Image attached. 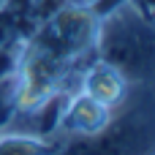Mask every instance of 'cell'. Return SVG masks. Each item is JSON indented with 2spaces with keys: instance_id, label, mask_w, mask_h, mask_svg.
I'll use <instances>...</instances> for the list:
<instances>
[{
  "instance_id": "6da1fadb",
  "label": "cell",
  "mask_w": 155,
  "mask_h": 155,
  "mask_svg": "<svg viewBox=\"0 0 155 155\" xmlns=\"http://www.w3.org/2000/svg\"><path fill=\"white\" fill-rule=\"evenodd\" d=\"M95 57L117 68L128 84L155 82V22L131 0H114L98 11Z\"/></svg>"
},
{
  "instance_id": "7a4b0ae2",
  "label": "cell",
  "mask_w": 155,
  "mask_h": 155,
  "mask_svg": "<svg viewBox=\"0 0 155 155\" xmlns=\"http://www.w3.org/2000/svg\"><path fill=\"white\" fill-rule=\"evenodd\" d=\"M112 112L114 109H109L106 104H101V101L90 98L87 93H82L79 87H74L65 98V106H63L60 125H57L54 136H65V142H71V144L87 142L109 125Z\"/></svg>"
},
{
  "instance_id": "3957f363",
  "label": "cell",
  "mask_w": 155,
  "mask_h": 155,
  "mask_svg": "<svg viewBox=\"0 0 155 155\" xmlns=\"http://www.w3.org/2000/svg\"><path fill=\"white\" fill-rule=\"evenodd\" d=\"M76 87H79L82 93H87L90 98L106 104L109 109H117V106L125 101L128 90H131L128 79H125L117 68H112L109 63H104V60H98V57H93V60L79 71Z\"/></svg>"
},
{
  "instance_id": "277c9868",
  "label": "cell",
  "mask_w": 155,
  "mask_h": 155,
  "mask_svg": "<svg viewBox=\"0 0 155 155\" xmlns=\"http://www.w3.org/2000/svg\"><path fill=\"white\" fill-rule=\"evenodd\" d=\"M52 139H44L38 134H30L25 128H3L0 131V155H35L49 153Z\"/></svg>"
},
{
  "instance_id": "5b68a950",
  "label": "cell",
  "mask_w": 155,
  "mask_h": 155,
  "mask_svg": "<svg viewBox=\"0 0 155 155\" xmlns=\"http://www.w3.org/2000/svg\"><path fill=\"white\" fill-rule=\"evenodd\" d=\"M16 114V74L0 79V131L11 125Z\"/></svg>"
},
{
  "instance_id": "8992f818",
  "label": "cell",
  "mask_w": 155,
  "mask_h": 155,
  "mask_svg": "<svg viewBox=\"0 0 155 155\" xmlns=\"http://www.w3.org/2000/svg\"><path fill=\"white\" fill-rule=\"evenodd\" d=\"M16 35H22V22H19V14L5 3V5H0V49L8 41H14Z\"/></svg>"
},
{
  "instance_id": "52a82bcc",
  "label": "cell",
  "mask_w": 155,
  "mask_h": 155,
  "mask_svg": "<svg viewBox=\"0 0 155 155\" xmlns=\"http://www.w3.org/2000/svg\"><path fill=\"white\" fill-rule=\"evenodd\" d=\"M131 3H134L150 22H155V0H131Z\"/></svg>"
},
{
  "instance_id": "ba28073f",
  "label": "cell",
  "mask_w": 155,
  "mask_h": 155,
  "mask_svg": "<svg viewBox=\"0 0 155 155\" xmlns=\"http://www.w3.org/2000/svg\"><path fill=\"white\" fill-rule=\"evenodd\" d=\"M5 3H8V0H0V5H5Z\"/></svg>"
}]
</instances>
